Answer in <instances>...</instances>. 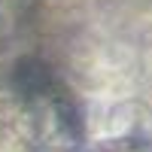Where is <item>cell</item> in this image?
Segmentation results:
<instances>
[{
	"mask_svg": "<svg viewBox=\"0 0 152 152\" xmlns=\"http://www.w3.org/2000/svg\"><path fill=\"white\" fill-rule=\"evenodd\" d=\"M82 137L64 82L40 55H9L0 40V152H70Z\"/></svg>",
	"mask_w": 152,
	"mask_h": 152,
	"instance_id": "cell-1",
	"label": "cell"
},
{
	"mask_svg": "<svg viewBox=\"0 0 152 152\" xmlns=\"http://www.w3.org/2000/svg\"><path fill=\"white\" fill-rule=\"evenodd\" d=\"M97 152H119V149H97Z\"/></svg>",
	"mask_w": 152,
	"mask_h": 152,
	"instance_id": "cell-2",
	"label": "cell"
}]
</instances>
